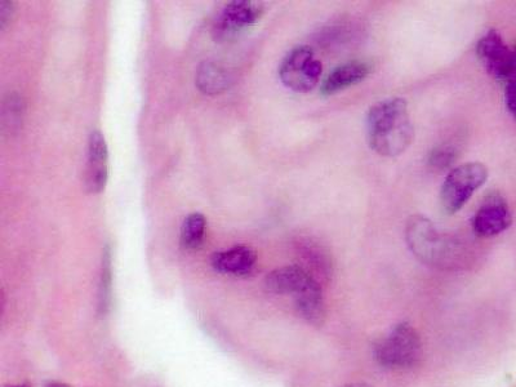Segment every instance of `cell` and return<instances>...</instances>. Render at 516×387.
I'll return each mask as SVG.
<instances>
[{
  "instance_id": "52a82bcc",
  "label": "cell",
  "mask_w": 516,
  "mask_h": 387,
  "mask_svg": "<svg viewBox=\"0 0 516 387\" xmlns=\"http://www.w3.org/2000/svg\"><path fill=\"white\" fill-rule=\"evenodd\" d=\"M265 287L274 295L293 296V300L323 292L317 278L304 266L288 265L271 271L265 278Z\"/></svg>"
},
{
  "instance_id": "44dd1931",
  "label": "cell",
  "mask_w": 516,
  "mask_h": 387,
  "mask_svg": "<svg viewBox=\"0 0 516 387\" xmlns=\"http://www.w3.org/2000/svg\"><path fill=\"white\" fill-rule=\"evenodd\" d=\"M341 387H372L367 384H363V382H355V384H348Z\"/></svg>"
},
{
  "instance_id": "277c9868",
  "label": "cell",
  "mask_w": 516,
  "mask_h": 387,
  "mask_svg": "<svg viewBox=\"0 0 516 387\" xmlns=\"http://www.w3.org/2000/svg\"><path fill=\"white\" fill-rule=\"evenodd\" d=\"M488 179V169L479 162L461 164L449 171L440 189V206L447 215L460 212Z\"/></svg>"
},
{
  "instance_id": "d6986e66",
  "label": "cell",
  "mask_w": 516,
  "mask_h": 387,
  "mask_svg": "<svg viewBox=\"0 0 516 387\" xmlns=\"http://www.w3.org/2000/svg\"><path fill=\"white\" fill-rule=\"evenodd\" d=\"M13 13H15L13 3L2 0L0 2V29L4 30L7 28L12 20Z\"/></svg>"
},
{
  "instance_id": "9a60e30c",
  "label": "cell",
  "mask_w": 516,
  "mask_h": 387,
  "mask_svg": "<svg viewBox=\"0 0 516 387\" xmlns=\"http://www.w3.org/2000/svg\"><path fill=\"white\" fill-rule=\"evenodd\" d=\"M25 102L17 93H10L4 97L2 102V131L4 133H12L19 131L22 126V118H24Z\"/></svg>"
},
{
  "instance_id": "2e32d148",
  "label": "cell",
  "mask_w": 516,
  "mask_h": 387,
  "mask_svg": "<svg viewBox=\"0 0 516 387\" xmlns=\"http://www.w3.org/2000/svg\"><path fill=\"white\" fill-rule=\"evenodd\" d=\"M111 248L106 244L102 252V265L99 286V308L101 314H106L110 306L111 288H113V269H111Z\"/></svg>"
},
{
  "instance_id": "8fae6325",
  "label": "cell",
  "mask_w": 516,
  "mask_h": 387,
  "mask_svg": "<svg viewBox=\"0 0 516 387\" xmlns=\"http://www.w3.org/2000/svg\"><path fill=\"white\" fill-rule=\"evenodd\" d=\"M372 66L366 61H349L329 71L320 84V95L329 97L364 82L371 74Z\"/></svg>"
},
{
  "instance_id": "4fadbf2b",
  "label": "cell",
  "mask_w": 516,
  "mask_h": 387,
  "mask_svg": "<svg viewBox=\"0 0 516 387\" xmlns=\"http://www.w3.org/2000/svg\"><path fill=\"white\" fill-rule=\"evenodd\" d=\"M195 84L200 92L207 96H216L229 90L228 71L212 61H204L198 66Z\"/></svg>"
},
{
  "instance_id": "3957f363",
  "label": "cell",
  "mask_w": 516,
  "mask_h": 387,
  "mask_svg": "<svg viewBox=\"0 0 516 387\" xmlns=\"http://www.w3.org/2000/svg\"><path fill=\"white\" fill-rule=\"evenodd\" d=\"M406 239L411 251L425 264L447 266L461 256L455 240L440 234L425 216L415 215L407 221Z\"/></svg>"
},
{
  "instance_id": "7a4b0ae2",
  "label": "cell",
  "mask_w": 516,
  "mask_h": 387,
  "mask_svg": "<svg viewBox=\"0 0 516 387\" xmlns=\"http://www.w3.org/2000/svg\"><path fill=\"white\" fill-rule=\"evenodd\" d=\"M422 340L411 324H395L384 337L373 345V359L378 366L390 371H406L416 367L422 359Z\"/></svg>"
},
{
  "instance_id": "5b68a950",
  "label": "cell",
  "mask_w": 516,
  "mask_h": 387,
  "mask_svg": "<svg viewBox=\"0 0 516 387\" xmlns=\"http://www.w3.org/2000/svg\"><path fill=\"white\" fill-rule=\"evenodd\" d=\"M322 74V62L309 46L292 48L279 65V78L284 86L298 93L313 91Z\"/></svg>"
},
{
  "instance_id": "9c48e42d",
  "label": "cell",
  "mask_w": 516,
  "mask_h": 387,
  "mask_svg": "<svg viewBox=\"0 0 516 387\" xmlns=\"http://www.w3.org/2000/svg\"><path fill=\"white\" fill-rule=\"evenodd\" d=\"M513 224L509 204L498 191L486 195L473 217L474 234L479 238H492L504 233Z\"/></svg>"
},
{
  "instance_id": "7402d4cb",
  "label": "cell",
  "mask_w": 516,
  "mask_h": 387,
  "mask_svg": "<svg viewBox=\"0 0 516 387\" xmlns=\"http://www.w3.org/2000/svg\"><path fill=\"white\" fill-rule=\"evenodd\" d=\"M4 387H33V386H31L30 384H26V382H24V384L8 385V386H4Z\"/></svg>"
},
{
  "instance_id": "e0dca14e",
  "label": "cell",
  "mask_w": 516,
  "mask_h": 387,
  "mask_svg": "<svg viewBox=\"0 0 516 387\" xmlns=\"http://www.w3.org/2000/svg\"><path fill=\"white\" fill-rule=\"evenodd\" d=\"M458 158V150L453 145H439L427 155V164L438 171H446L455 164Z\"/></svg>"
},
{
  "instance_id": "5bb4252c",
  "label": "cell",
  "mask_w": 516,
  "mask_h": 387,
  "mask_svg": "<svg viewBox=\"0 0 516 387\" xmlns=\"http://www.w3.org/2000/svg\"><path fill=\"white\" fill-rule=\"evenodd\" d=\"M207 220L202 213L194 212L186 217L181 226V246L188 251L202 247L206 237Z\"/></svg>"
},
{
  "instance_id": "ba28073f",
  "label": "cell",
  "mask_w": 516,
  "mask_h": 387,
  "mask_svg": "<svg viewBox=\"0 0 516 387\" xmlns=\"http://www.w3.org/2000/svg\"><path fill=\"white\" fill-rule=\"evenodd\" d=\"M264 8L261 4L234 0L226 4L212 25V37L216 42H226L237 37L249 26L255 25L261 19Z\"/></svg>"
},
{
  "instance_id": "ac0fdd59",
  "label": "cell",
  "mask_w": 516,
  "mask_h": 387,
  "mask_svg": "<svg viewBox=\"0 0 516 387\" xmlns=\"http://www.w3.org/2000/svg\"><path fill=\"white\" fill-rule=\"evenodd\" d=\"M505 104L516 123V78L505 83Z\"/></svg>"
},
{
  "instance_id": "ffe728a7",
  "label": "cell",
  "mask_w": 516,
  "mask_h": 387,
  "mask_svg": "<svg viewBox=\"0 0 516 387\" xmlns=\"http://www.w3.org/2000/svg\"><path fill=\"white\" fill-rule=\"evenodd\" d=\"M44 387H71V386L68 384H64V382L51 381V382H48V384H46V386H44Z\"/></svg>"
},
{
  "instance_id": "7c38bea8",
  "label": "cell",
  "mask_w": 516,
  "mask_h": 387,
  "mask_svg": "<svg viewBox=\"0 0 516 387\" xmlns=\"http://www.w3.org/2000/svg\"><path fill=\"white\" fill-rule=\"evenodd\" d=\"M211 265L217 273L246 277L252 274L257 265V255L252 248L235 246L225 251L213 253Z\"/></svg>"
},
{
  "instance_id": "6da1fadb",
  "label": "cell",
  "mask_w": 516,
  "mask_h": 387,
  "mask_svg": "<svg viewBox=\"0 0 516 387\" xmlns=\"http://www.w3.org/2000/svg\"><path fill=\"white\" fill-rule=\"evenodd\" d=\"M369 148L385 158L406 153L415 139L408 102L402 97L382 100L369 108L366 117Z\"/></svg>"
},
{
  "instance_id": "30bf717a",
  "label": "cell",
  "mask_w": 516,
  "mask_h": 387,
  "mask_svg": "<svg viewBox=\"0 0 516 387\" xmlns=\"http://www.w3.org/2000/svg\"><path fill=\"white\" fill-rule=\"evenodd\" d=\"M108 160V144L99 129H95L88 139L87 168L84 176L88 193L99 194L105 190L109 179Z\"/></svg>"
},
{
  "instance_id": "8992f818",
  "label": "cell",
  "mask_w": 516,
  "mask_h": 387,
  "mask_svg": "<svg viewBox=\"0 0 516 387\" xmlns=\"http://www.w3.org/2000/svg\"><path fill=\"white\" fill-rule=\"evenodd\" d=\"M477 56L489 75L507 83L516 78V46H507L496 30H489L479 39Z\"/></svg>"
}]
</instances>
